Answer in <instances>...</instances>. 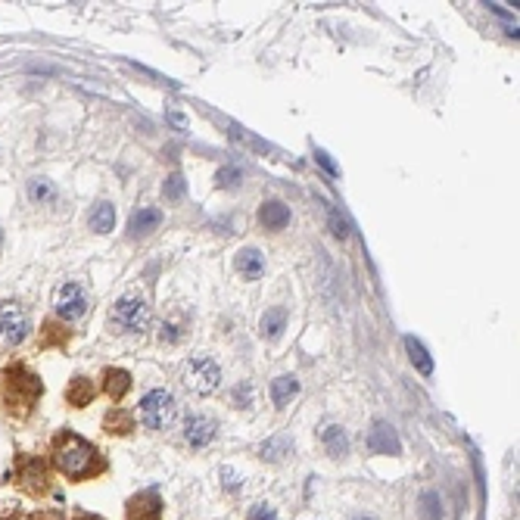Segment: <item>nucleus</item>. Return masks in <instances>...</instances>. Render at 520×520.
<instances>
[{
  "label": "nucleus",
  "instance_id": "nucleus-17",
  "mask_svg": "<svg viewBox=\"0 0 520 520\" xmlns=\"http://www.w3.org/2000/svg\"><path fill=\"white\" fill-rule=\"evenodd\" d=\"M113 228H115V209L109 203H97V209L91 212V231L109 234Z\"/></svg>",
  "mask_w": 520,
  "mask_h": 520
},
{
  "label": "nucleus",
  "instance_id": "nucleus-8",
  "mask_svg": "<svg viewBox=\"0 0 520 520\" xmlns=\"http://www.w3.org/2000/svg\"><path fill=\"white\" fill-rule=\"evenodd\" d=\"M215 421L212 418H203V414H193V418H187V424H184V439H187L193 449H203L212 442V436H215Z\"/></svg>",
  "mask_w": 520,
  "mask_h": 520
},
{
  "label": "nucleus",
  "instance_id": "nucleus-27",
  "mask_svg": "<svg viewBox=\"0 0 520 520\" xmlns=\"http://www.w3.org/2000/svg\"><path fill=\"white\" fill-rule=\"evenodd\" d=\"M331 224H333V234H337V237L349 234V231H346V222H343V218H337V212H331Z\"/></svg>",
  "mask_w": 520,
  "mask_h": 520
},
{
  "label": "nucleus",
  "instance_id": "nucleus-1",
  "mask_svg": "<svg viewBox=\"0 0 520 520\" xmlns=\"http://www.w3.org/2000/svg\"><path fill=\"white\" fill-rule=\"evenodd\" d=\"M56 467H60V473H66V477L72 480H82L88 477L91 471H97V452L91 442H84L82 436H75V433H66V436L60 439V446H56Z\"/></svg>",
  "mask_w": 520,
  "mask_h": 520
},
{
  "label": "nucleus",
  "instance_id": "nucleus-18",
  "mask_svg": "<svg viewBox=\"0 0 520 520\" xmlns=\"http://www.w3.org/2000/svg\"><path fill=\"white\" fill-rule=\"evenodd\" d=\"M405 349H408V355H412L414 368H418L421 374H433V358L427 355V349H424V346H421V340L405 337Z\"/></svg>",
  "mask_w": 520,
  "mask_h": 520
},
{
  "label": "nucleus",
  "instance_id": "nucleus-28",
  "mask_svg": "<svg viewBox=\"0 0 520 520\" xmlns=\"http://www.w3.org/2000/svg\"><path fill=\"white\" fill-rule=\"evenodd\" d=\"M222 473H224V486H228V489H237V486H240V483H244V480L237 477L234 471H228V467H224Z\"/></svg>",
  "mask_w": 520,
  "mask_h": 520
},
{
  "label": "nucleus",
  "instance_id": "nucleus-4",
  "mask_svg": "<svg viewBox=\"0 0 520 520\" xmlns=\"http://www.w3.org/2000/svg\"><path fill=\"white\" fill-rule=\"evenodd\" d=\"M113 324L125 333H143L150 324V305L143 296H122L113 309Z\"/></svg>",
  "mask_w": 520,
  "mask_h": 520
},
{
  "label": "nucleus",
  "instance_id": "nucleus-24",
  "mask_svg": "<svg viewBox=\"0 0 520 520\" xmlns=\"http://www.w3.org/2000/svg\"><path fill=\"white\" fill-rule=\"evenodd\" d=\"M28 193H32V200H50V196H54V187H50L47 181H41V178H34Z\"/></svg>",
  "mask_w": 520,
  "mask_h": 520
},
{
  "label": "nucleus",
  "instance_id": "nucleus-2",
  "mask_svg": "<svg viewBox=\"0 0 520 520\" xmlns=\"http://www.w3.org/2000/svg\"><path fill=\"white\" fill-rule=\"evenodd\" d=\"M178 402L169 390H153L141 399V424L147 430H169L175 424Z\"/></svg>",
  "mask_w": 520,
  "mask_h": 520
},
{
  "label": "nucleus",
  "instance_id": "nucleus-23",
  "mask_svg": "<svg viewBox=\"0 0 520 520\" xmlns=\"http://www.w3.org/2000/svg\"><path fill=\"white\" fill-rule=\"evenodd\" d=\"M165 196H169V200H181L184 196V178L178 175H169V181H165Z\"/></svg>",
  "mask_w": 520,
  "mask_h": 520
},
{
  "label": "nucleus",
  "instance_id": "nucleus-14",
  "mask_svg": "<svg viewBox=\"0 0 520 520\" xmlns=\"http://www.w3.org/2000/svg\"><path fill=\"white\" fill-rule=\"evenodd\" d=\"M299 392V380L290 377V374H284V377L271 380V399H274V405H290V399Z\"/></svg>",
  "mask_w": 520,
  "mask_h": 520
},
{
  "label": "nucleus",
  "instance_id": "nucleus-12",
  "mask_svg": "<svg viewBox=\"0 0 520 520\" xmlns=\"http://www.w3.org/2000/svg\"><path fill=\"white\" fill-rule=\"evenodd\" d=\"M259 222H262L268 231H281L284 224H290V209H287L284 203L271 200V203H265L262 209H259Z\"/></svg>",
  "mask_w": 520,
  "mask_h": 520
},
{
  "label": "nucleus",
  "instance_id": "nucleus-15",
  "mask_svg": "<svg viewBox=\"0 0 520 520\" xmlns=\"http://www.w3.org/2000/svg\"><path fill=\"white\" fill-rule=\"evenodd\" d=\"M128 390H131V374L122 371V368H109L106 371V396L113 399V402H119Z\"/></svg>",
  "mask_w": 520,
  "mask_h": 520
},
{
  "label": "nucleus",
  "instance_id": "nucleus-9",
  "mask_svg": "<svg viewBox=\"0 0 520 520\" xmlns=\"http://www.w3.org/2000/svg\"><path fill=\"white\" fill-rule=\"evenodd\" d=\"M159 511H163V505H159V495L153 489L128 501V520H159Z\"/></svg>",
  "mask_w": 520,
  "mask_h": 520
},
{
  "label": "nucleus",
  "instance_id": "nucleus-3",
  "mask_svg": "<svg viewBox=\"0 0 520 520\" xmlns=\"http://www.w3.org/2000/svg\"><path fill=\"white\" fill-rule=\"evenodd\" d=\"M181 377H184V383H187V390L200 392V396H209V392H215L218 383H222V368H218L212 358L196 355L184 365Z\"/></svg>",
  "mask_w": 520,
  "mask_h": 520
},
{
  "label": "nucleus",
  "instance_id": "nucleus-22",
  "mask_svg": "<svg viewBox=\"0 0 520 520\" xmlns=\"http://www.w3.org/2000/svg\"><path fill=\"white\" fill-rule=\"evenodd\" d=\"M421 517L424 520H439L442 517V501L436 493H424L421 495Z\"/></svg>",
  "mask_w": 520,
  "mask_h": 520
},
{
  "label": "nucleus",
  "instance_id": "nucleus-5",
  "mask_svg": "<svg viewBox=\"0 0 520 520\" xmlns=\"http://www.w3.org/2000/svg\"><path fill=\"white\" fill-rule=\"evenodd\" d=\"M32 331V321H28V311L16 303H3L0 305V340L10 346L22 343Z\"/></svg>",
  "mask_w": 520,
  "mask_h": 520
},
{
  "label": "nucleus",
  "instance_id": "nucleus-30",
  "mask_svg": "<svg viewBox=\"0 0 520 520\" xmlns=\"http://www.w3.org/2000/svg\"><path fill=\"white\" fill-rule=\"evenodd\" d=\"M355 520H374V517H355Z\"/></svg>",
  "mask_w": 520,
  "mask_h": 520
},
{
  "label": "nucleus",
  "instance_id": "nucleus-29",
  "mask_svg": "<svg viewBox=\"0 0 520 520\" xmlns=\"http://www.w3.org/2000/svg\"><path fill=\"white\" fill-rule=\"evenodd\" d=\"M169 119H172V125H178V128H187V119H184V115L181 113H169Z\"/></svg>",
  "mask_w": 520,
  "mask_h": 520
},
{
  "label": "nucleus",
  "instance_id": "nucleus-16",
  "mask_svg": "<svg viewBox=\"0 0 520 520\" xmlns=\"http://www.w3.org/2000/svg\"><path fill=\"white\" fill-rule=\"evenodd\" d=\"M284 327H287V311L277 305V309H268L262 315V333L268 340H277L281 333H284Z\"/></svg>",
  "mask_w": 520,
  "mask_h": 520
},
{
  "label": "nucleus",
  "instance_id": "nucleus-7",
  "mask_svg": "<svg viewBox=\"0 0 520 520\" xmlns=\"http://www.w3.org/2000/svg\"><path fill=\"white\" fill-rule=\"evenodd\" d=\"M368 449H371L374 455H399L402 452V442H399L392 424H386V421H374L371 433H368Z\"/></svg>",
  "mask_w": 520,
  "mask_h": 520
},
{
  "label": "nucleus",
  "instance_id": "nucleus-11",
  "mask_svg": "<svg viewBox=\"0 0 520 520\" xmlns=\"http://www.w3.org/2000/svg\"><path fill=\"white\" fill-rule=\"evenodd\" d=\"M237 271L246 277V281H259V277L265 274V256L259 250H244L237 252Z\"/></svg>",
  "mask_w": 520,
  "mask_h": 520
},
{
  "label": "nucleus",
  "instance_id": "nucleus-10",
  "mask_svg": "<svg viewBox=\"0 0 520 520\" xmlns=\"http://www.w3.org/2000/svg\"><path fill=\"white\" fill-rule=\"evenodd\" d=\"M163 224V212L159 209H137L134 215H131V222H128V234L131 237H147V234H153L156 228Z\"/></svg>",
  "mask_w": 520,
  "mask_h": 520
},
{
  "label": "nucleus",
  "instance_id": "nucleus-26",
  "mask_svg": "<svg viewBox=\"0 0 520 520\" xmlns=\"http://www.w3.org/2000/svg\"><path fill=\"white\" fill-rule=\"evenodd\" d=\"M250 520H277V511L271 505H256L250 511Z\"/></svg>",
  "mask_w": 520,
  "mask_h": 520
},
{
  "label": "nucleus",
  "instance_id": "nucleus-21",
  "mask_svg": "<svg viewBox=\"0 0 520 520\" xmlns=\"http://www.w3.org/2000/svg\"><path fill=\"white\" fill-rule=\"evenodd\" d=\"M240 181H244V172L234 169V165H224V169L215 172V187H222V190H234Z\"/></svg>",
  "mask_w": 520,
  "mask_h": 520
},
{
  "label": "nucleus",
  "instance_id": "nucleus-6",
  "mask_svg": "<svg viewBox=\"0 0 520 520\" xmlns=\"http://www.w3.org/2000/svg\"><path fill=\"white\" fill-rule=\"evenodd\" d=\"M54 305H56V315L66 318V321H75L88 311L91 299H88V290L82 284H60L56 287V296H54Z\"/></svg>",
  "mask_w": 520,
  "mask_h": 520
},
{
  "label": "nucleus",
  "instance_id": "nucleus-20",
  "mask_svg": "<svg viewBox=\"0 0 520 520\" xmlns=\"http://www.w3.org/2000/svg\"><path fill=\"white\" fill-rule=\"evenodd\" d=\"M290 449H293V442L287 436H271L262 446V458L265 461H281L284 455H290Z\"/></svg>",
  "mask_w": 520,
  "mask_h": 520
},
{
  "label": "nucleus",
  "instance_id": "nucleus-13",
  "mask_svg": "<svg viewBox=\"0 0 520 520\" xmlns=\"http://www.w3.org/2000/svg\"><path fill=\"white\" fill-rule=\"evenodd\" d=\"M321 442H324V449L333 458H343V455L349 452V436H346V430L337 424H327L324 430H321Z\"/></svg>",
  "mask_w": 520,
  "mask_h": 520
},
{
  "label": "nucleus",
  "instance_id": "nucleus-19",
  "mask_svg": "<svg viewBox=\"0 0 520 520\" xmlns=\"http://www.w3.org/2000/svg\"><path fill=\"white\" fill-rule=\"evenodd\" d=\"M66 399L72 402V405H88L91 399H94V386H91V380L75 377L72 386H69V392H66Z\"/></svg>",
  "mask_w": 520,
  "mask_h": 520
},
{
  "label": "nucleus",
  "instance_id": "nucleus-31",
  "mask_svg": "<svg viewBox=\"0 0 520 520\" xmlns=\"http://www.w3.org/2000/svg\"><path fill=\"white\" fill-rule=\"evenodd\" d=\"M82 520H100V517H82Z\"/></svg>",
  "mask_w": 520,
  "mask_h": 520
},
{
  "label": "nucleus",
  "instance_id": "nucleus-25",
  "mask_svg": "<svg viewBox=\"0 0 520 520\" xmlns=\"http://www.w3.org/2000/svg\"><path fill=\"white\" fill-rule=\"evenodd\" d=\"M315 163H318V165H321V169H324V172H327V175H333V178H337V175H340V169H337V165H333V163H331V156H327V153H324V150H315Z\"/></svg>",
  "mask_w": 520,
  "mask_h": 520
}]
</instances>
